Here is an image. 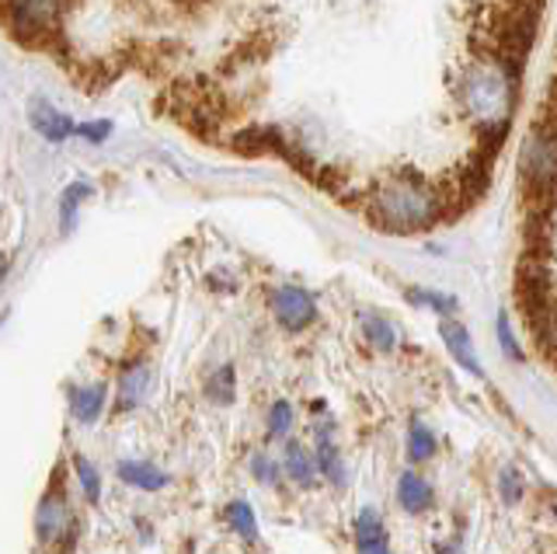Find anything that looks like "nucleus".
Here are the masks:
<instances>
[{
    "mask_svg": "<svg viewBox=\"0 0 557 554\" xmlns=\"http://www.w3.org/2000/svg\"><path fill=\"white\" fill-rule=\"evenodd\" d=\"M516 101V77L512 66L502 60H478L470 63L460 77V106L470 119H478L481 126H505L512 115Z\"/></svg>",
    "mask_w": 557,
    "mask_h": 554,
    "instance_id": "obj_1",
    "label": "nucleus"
},
{
    "mask_svg": "<svg viewBox=\"0 0 557 554\" xmlns=\"http://www.w3.org/2000/svg\"><path fill=\"white\" fill-rule=\"evenodd\" d=\"M373 213L391 231H422L440 217V196L414 178H397L376 193Z\"/></svg>",
    "mask_w": 557,
    "mask_h": 554,
    "instance_id": "obj_2",
    "label": "nucleus"
},
{
    "mask_svg": "<svg viewBox=\"0 0 557 554\" xmlns=\"http://www.w3.org/2000/svg\"><path fill=\"white\" fill-rule=\"evenodd\" d=\"M519 171L533 193H547L557 185V133L554 130H533L519 150Z\"/></svg>",
    "mask_w": 557,
    "mask_h": 554,
    "instance_id": "obj_3",
    "label": "nucleus"
},
{
    "mask_svg": "<svg viewBox=\"0 0 557 554\" xmlns=\"http://www.w3.org/2000/svg\"><path fill=\"white\" fill-rule=\"evenodd\" d=\"M269 307H272L275 321L283 324L286 332H304V328L313 318H318V304H313V297H310L307 290H300V286H278V290H272Z\"/></svg>",
    "mask_w": 557,
    "mask_h": 554,
    "instance_id": "obj_4",
    "label": "nucleus"
},
{
    "mask_svg": "<svg viewBox=\"0 0 557 554\" xmlns=\"http://www.w3.org/2000/svg\"><path fill=\"white\" fill-rule=\"evenodd\" d=\"M66 527H70L66 495H63V489H52L42 495L39 509H35V533H39L42 544H57V541H63Z\"/></svg>",
    "mask_w": 557,
    "mask_h": 554,
    "instance_id": "obj_5",
    "label": "nucleus"
},
{
    "mask_svg": "<svg viewBox=\"0 0 557 554\" xmlns=\"http://www.w3.org/2000/svg\"><path fill=\"white\" fill-rule=\"evenodd\" d=\"M440 335L446 342L449 356L460 362V367L470 373V377H481V362H478V353H474V342H470V332L460 324V321H443L440 324Z\"/></svg>",
    "mask_w": 557,
    "mask_h": 554,
    "instance_id": "obj_6",
    "label": "nucleus"
},
{
    "mask_svg": "<svg viewBox=\"0 0 557 554\" xmlns=\"http://www.w3.org/2000/svg\"><path fill=\"white\" fill-rule=\"evenodd\" d=\"M356 544L359 554H391L387 530H383V519L376 509H362L356 516Z\"/></svg>",
    "mask_w": 557,
    "mask_h": 554,
    "instance_id": "obj_7",
    "label": "nucleus"
},
{
    "mask_svg": "<svg viewBox=\"0 0 557 554\" xmlns=\"http://www.w3.org/2000/svg\"><path fill=\"white\" fill-rule=\"evenodd\" d=\"M32 126L39 130L46 140H52V144H63L70 133H77V126L70 123L63 112L46 106V101H35V106H32Z\"/></svg>",
    "mask_w": 557,
    "mask_h": 554,
    "instance_id": "obj_8",
    "label": "nucleus"
},
{
    "mask_svg": "<svg viewBox=\"0 0 557 554\" xmlns=\"http://www.w3.org/2000/svg\"><path fill=\"white\" fill-rule=\"evenodd\" d=\"M432 498H435V492H432V484L422 475H414V471L400 475V481H397V502L408 513H425L432 506Z\"/></svg>",
    "mask_w": 557,
    "mask_h": 554,
    "instance_id": "obj_9",
    "label": "nucleus"
},
{
    "mask_svg": "<svg viewBox=\"0 0 557 554\" xmlns=\"http://www.w3.org/2000/svg\"><path fill=\"white\" fill-rule=\"evenodd\" d=\"M60 11V0H11V14L22 28H42Z\"/></svg>",
    "mask_w": 557,
    "mask_h": 554,
    "instance_id": "obj_10",
    "label": "nucleus"
},
{
    "mask_svg": "<svg viewBox=\"0 0 557 554\" xmlns=\"http://www.w3.org/2000/svg\"><path fill=\"white\" fill-rule=\"evenodd\" d=\"M119 478L133 484V489H144V492H161L168 484V475L157 471V467L144 464V460H122L119 464Z\"/></svg>",
    "mask_w": 557,
    "mask_h": 554,
    "instance_id": "obj_11",
    "label": "nucleus"
},
{
    "mask_svg": "<svg viewBox=\"0 0 557 554\" xmlns=\"http://www.w3.org/2000/svg\"><path fill=\"white\" fill-rule=\"evenodd\" d=\"M147 384H150L147 362H133V367L122 370V377H119V402H122V408H133V405L144 402Z\"/></svg>",
    "mask_w": 557,
    "mask_h": 554,
    "instance_id": "obj_12",
    "label": "nucleus"
},
{
    "mask_svg": "<svg viewBox=\"0 0 557 554\" xmlns=\"http://www.w3.org/2000/svg\"><path fill=\"white\" fill-rule=\"evenodd\" d=\"M104 408V384L95 387H74L70 391V411L77 415V422L91 426Z\"/></svg>",
    "mask_w": 557,
    "mask_h": 554,
    "instance_id": "obj_13",
    "label": "nucleus"
},
{
    "mask_svg": "<svg viewBox=\"0 0 557 554\" xmlns=\"http://www.w3.org/2000/svg\"><path fill=\"white\" fill-rule=\"evenodd\" d=\"M313 464H318V471L331 481V484H345V464H342V454L338 446L331 440H318V454H313Z\"/></svg>",
    "mask_w": 557,
    "mask_h": 554,
    "instance_id": "obj_14",
    "label": "nucleus"
},
{
    "mask_svg": "<svg viewBox=\"0 0 557 554\" xmlns=\"http://www.w3.org/2000/svg\"><path fill=\"white\" fill-rule=\"evenodd\" d=\"M313 471H318V464L310 460V454L304 446H296V443H289L286 446V475L296 481V484H313Z\"/></svg>",
    "mask_w": 557,
    "mask_h": 554,
    "instance_id": "obj_15",
    "label": "nucleus"
},
{
    "mask_svg": "<svg viewBox=\"0 0 557 554\" xmlns=\"http://www.w3.org/2000/svg\"><path fill=\"white\" fill-rule=\"evenodd\" d=\"M362 332H366V338H370L380 353H391L394 345H397L394 324H391L387 318H380V315H366V318H362Z\"/></svg>",
    "mask_w": 557,
    "mask_h": 554,
    "instance_id": "obj_16",
    "label": "nucleus"
},
{
    "mask_svg": "<svg viewBox=\"0 0 557 554\" xmlns=\"http://www.w3.org/2000/svg\"><path fill=\"white\" fill-rule=\"evenodd\" d=\"M408 454H411V460H429L435 454V432L425 422H411V429H408Z\"/></svg>",
    "mask_w": 557,
    "mask_h": 554,
    "instance_id": "obj_17",
    "label": "nucleus"
},
{
    "mask_svg": "<svg viewBox=\"0 0 557 554\" xmlns=\"http://www.w3.org/2000/svg\"><path fill=\"white\" fill-rule=\"evenodd\" d=\"M226 519H231V527L244 537V541H255V537H258V519H255L248 502H231V509H226Z\"/></svg>",
    "mask_w": 557,
    "mask_h": 554,
    "instance_id": "obj_18",
    "label": "nucleus"
},
{
    "mask_svg": "<svg viewBox=\"0 0 557 554\" xmlns=\"http://www.w3.org/2000/svg\"><path fill=\"white\" fill-rule=\"evenodd\" d=\"M408 300L411 304H422L429 310H440V315H453V310L460 307L457 297H449V293H440V290H411Z\"/></svg>",
    "mask_w": 557,
    "mask_h": 554,
    "instance_id": "obj_19",
    "label": "nucleus"
},
{
    "mask_svg": "<svg viewBox=\"0 0 557 554\" xmlns=\"http://www.w3.org/2000/svg\"><path fill=\"white\" fill-rule=\"evenodd\" d=\"M91 196V188L87 185H70L66 193H63V202H60V220H63V227L70 231L77 223V210H81V202Z\"/></svg>",
    "mask_w": 557,
    "mask_h": 554,
    "instance_id": "obj_20",
    "label": "nucleus"
},
{
    "mask_svg": "<svg viewBox=\"0 0 557 554\" xmlns=\"http://www.w3.org/2000/svg\"><path fill=\"white\" fill-rule=\"evenodd\" d=\"M289 429H293V405L289 402H275L272 411H269V436L283 440Z\"/></svg>",
    "mask_w": 557,
    "mask_h": 554,
    "instance_id": "obj_21",
    "label": "nucleus"
},
{
    "mask_svg": "<svg viewBox=\"0 0 557 554\" xmlns=\"http://www.w3.org/2000/svg\"><path fill=\"white\" fill-rule=\"evenodd\" d=\"M74 467H77V478H81L84 495L91 498V502H98V498H101V478H98V467H95V464H87V457H77V460H74Z\"/></svg>",
    "mask_w": 557,
    "mask_h": 554,
    "instance_id": "obj_22",
    "label": "nucleus"
},
{
    "mask_svg": "<svg viewBox=\"0 0 557 554\" xmlns=\"http://www.w3.org/2000/svg\"><path fill=\"white\" fill-rule=\"evenodd\" d=\"M498 492L502 498L509 502V506H516V502L522 498V475L516 471V467H505L502 478H498Z\"/></svg>",
    "mask_w": 557,
    "mask_h": 554,
    "instance_id": "obj_23",
    "label": "nucleus"
},
{
    "mask_svg": "<svg viewBox=\"0 0 557 554\" xmlns=\"http://www.w3.org/2000/svg\"><path fill=\"white\" fill-rule=\"evenodd\" d=\"M209 397H213V402H231L234 397V370L231 367H223L213 380H209Z\"/></svg>",
    "mask_w": 557,
    "mask_h": 554,
    "instance_id": "obj_24",
    "label": "nucleus"
},
{
    "mask_svg": "<svg viewBox=\"0 0 557 554\" xmlns=\"http://www.w3.org/2000/svg\"><path fill=\"white\" fill-rule=\"evenodd\" d=\"M495 328H498V345H502V353H505V356H509V359H519L522 353H519V342H516V335H512V324H509V315H498Z\"/></svg>",
    "mask_w": 557,
    "mask_h": 554,
    "instance_id": "obj_25",
    "label": "nucleus"
},
{
    "mask_svg": "<svg viewBox=\"0 0 557 554\" xmlns=\"http://www.w3.org/2000/svg\"><path fill=\"white\" fill-rule=\"evenodd\" d=\"M251 471H255L258 481H265V484H275V481H278V464H275L269 454H258V457L251 460Z\"/></svg>",
    "mask_w": 557,
    "mask_h": 554,
    "instance_id": "obj_26",
    "label": "nucleus"
},
{
    "mask_svg": "<svg viewBox=\"0 0 557 554\" xmlns=\"http://www.w3.org/2000/svg\"><path fill=\"white\" fill-rule=\"evenodd\" d=\"M109 123H95V126H77V133L81 136H87V140H95V144H101L104 140V136H109Z\"/></svg>",
    "mask_w": 557,
    "mask_h": 554,
    "instance_id": "obj_27",
    "label": "nucleus"
},
{
    "mask_svg": "<svg viewBox=\"0 0 557 554\" xmlns=\"http://www.w3.org/2000/svg\"><path fill=\"white\" fill-rule=\"evenodd\" d=\"M4 272H8V258L0 255V280H4Z\"/></svg>",
    "mask_w": 557,
    "mask_h": 554,
    "instance_id": "obj_28",
    "label": "nucleus"
}]
</instances>
